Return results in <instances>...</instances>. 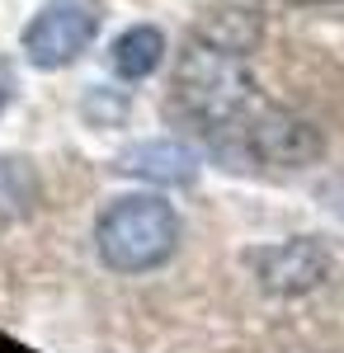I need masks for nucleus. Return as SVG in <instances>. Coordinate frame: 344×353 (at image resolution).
<instances>
[{"label": "nucleus", "mask_w": 344, "mask_h": 353, "mask_svg": "<svg viewBox=\"0 0 344 353\" xmlns=\"http://www.w3.org/2000/svg\"><path fill=\"white\" fill-rule=\"evenodd\" d=\"M180 250V212L156 189L118 193L95 217V254L108 273H151Z\"/></svg>", "instance_id": "obj_1"}, {"label": "nucleus", "mask_w": 344, "mask_h": 353, "mask_svg": "<svg viewBox=\"0 0 344 353\" xmlns=\"http://www.w3.org/2000/svg\"><path fill=\"white\" fill-rule=\"evenodd\" d=\"M175 104L203 132H231L255 104V81L245 71V57L222 52L203 38H189L175 61Z\"/></svg>", "instance_id": "obj_2"}, {"label": "nucleus", "mask_w": 344, "mask_h": 353, "mask_svg": "<svg viewBox=\"0 0 344 353\" xmlns=\"http://www.w3.org/2000/svg\"><path fill=\"white\" fill-rule=\"evenodd\" d=\"M231 132L240 137V151L260 165H278V170H302L325 156V137L312 118L283 109V104H250Z\"/></svg>", "instance_id": "obj_3"}, {"label": "nucleus", "mask_w": 344, "mask_h": 353, "mask_svg": "<svg viewBox=\"0 0 344 353\" xmlns=\"http://www.w3.org/2000/svg\"><path fill=\"white\" fill-rule=\"evenodd\" d=\"M104 24V0H43L24 24V57L38 71H66Z\"/></svg>", "instance_id": "obj_4"}, {"label": "nucleus", "mask_w": 344, "mask_h": 353, "mask_svg": "<svg viewBox=\"0 0 344 353\" xmlns=\"http://www.w3.org/2000/svg\"><path fill=\"white\" fill-rule=\"evenodd\" d=\"M245 264L260 278L265 292H274V297H302V292H316L321 283L330 278V250L316 236H288L278 245L250 250Z\"/></svg>", "instance_id": "obj_5"}, {"label": "nucleus", "mask_w": 344, "mask_h": 353, "mask_svg": "<svg viewBox=\"0 0 344 353\" xmlns=\"http://www.w3.org/2000/svg\"><path fill=\"white\" fill-rule=\"evenodd\" d=\"M118 170L146 179L151 189H184L198 174V156L175 137H151V141H133L118 151Z\"/></svg>", "instance_id": "obj_6"}, {"label": "nucleus", "mask_w": 344, "mask_h": 353, "mask_svg": "<svg viewBox=\"0 0 344 353\" xmlns=\"http://www.w3.org/2000/svg\"><path fill=\"white\" fill-rule=\"evenodd\" d=\"M260 33H265L260 5H245V0H222V5H212L208 14H203V24H198V33H193V38H203V43L222 48V52L245 57L255 43H260Z\"/></svg>", "instance_id": "obj_7"}, {"label": "nucleus", "mask_w": 344, "mask_h": 353, "mask_svg": "<svg viewBox=\"0 0 344 353\" xmlns=\"http://www.w3.org/2000/svg\"><path fill=\"white\" fill-rule=\"evenodd\" d=\"M43 208V174L28 156H0V231Z\"/></svg>", "instance_id": "obj_8"}, {"label": "nucleus", "mask_w": 344, "mask_h": 353, "mask_svg": "<svg viewBox=\"0 0 344 353\" xmlns=\"http://www.w3.org/2000/svg\"><path fill=\"white\" fill-rule=\"evenodd\" d=\"M108 61H113V71L123 81H146V76H156V66L165 61V33L156 24L123 28L113 38V48H108Z\"/></svg>", "instance_id": "obj_9"}, {"label": "nucleus", "mask_w": 344, "mask_h": 353, "mask_svg": "<svg viewBox=\"0 0 344 353\" xmlns=\"http://www.w3.org/2000/svg\"><path fill=\"white\" fill-rule=\"evenodd\" d=\"M10 94H15V81H10V76L0 71V113L10 109Z\"/></svg>", "instance_id": "obj_10"}]
</instances>
